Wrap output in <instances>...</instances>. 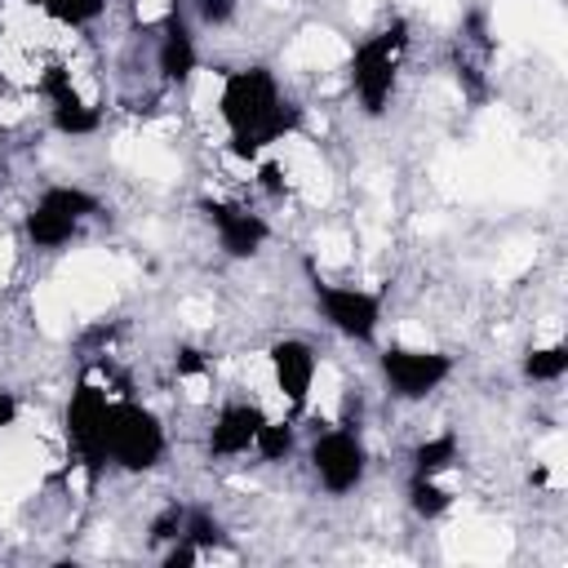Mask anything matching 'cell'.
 Wrapping results in <instances>:
<instances>
[{
  "instance_id": "cell-1",
  "label": "cell",
  "mask_w": 568,
  "mask_h": 568,
  "mask_svg": "<svg viewBox=\"0 0 568 568\" xmlns=\"http://www.w3.org/2000/svg\"><path fill=\"white\" fill-rule=\"evenodd\" d=\"M217 115L226 124V151L244 164H257L266 146L302 129V106L280 89L275 71L262 62H248L222 75Z\"/></svg>"
},
{
  "instance_id": "cell-2",
  "label": "cell",
  "mask_w": 568,
  "mask_h": 568,
  "mask_svg": "<svg viewBox=\"0 0 568 568\" xmlns=\"http://www.w3.org/2000/svg\"><path fill=\"white\" fill-rule=\"evenodd\" d=\"M408 53V18H390L382 31L364 36L351 49V93L359 98V111L368 120H382L395 84H399V62Z\"/></svg>"
},
{
  "instance_id": "cell-3",
  "label": "cell",
  "mask_w": 568,
  "mask_h": 568,
  "mask_svg": "<svg viewBox=\"0 0 568 568\" xmlns=\"http://www.w3.org/2000/svg\"><path fill=\"white\" fill-rule=\"evenodd\" d=\"M169 435L155 408L138 399H111V426H106V462L124 475H146L164 462Z\"/></svg>"
},
{
  "instance_id": "cell-4",
  "label": "cell",
  "mask_w": 568,
  "mask_h": 568,
  "mask_svg": "<svg viewBox=\"0 0 568 568\" xmlns=\"http://www.w3.org/2000/svg\"><path fill=\"white\" fill-rule=\"evenodd\" d=\"M102 213V200L89 191V186H75V182H49L40 195H36V204L22 213V231H27V240L36 244V248H62V244H71L75 235H80V226L89 222V217H98Z\"/></svg>"
},
{
  "instance_id": "cell-5",
  "label": "cell",
  "mask_w": 568,
  "mask_h": 568,
  "mask_svg": "<svg viewBox=\"0 0 568 568\" xmlns=\"http://www.w3.org/2000/svg\"><path fill=\"white\" fill-rule=\"evenodd\" d=\"M106 426H111V395L98 382H80L67 399L62 435H67V448L75 453V462L84 466L89 479H98L111 466L106 462Z\"/></svg>"
},
{
  "instance_id": "cell-6",
  "label": "cell",
  "mask_w": 568,
  "mask_h": 568,
  "mask_svg": "<svg viewBox=\"0 0 568 568\" xmlns=\"http://www.w3.org/2000/svg\"><path fill=\"white\" fill-rule=\"evenodd\" d=\"M311 302H315V311L324 315V324L337 337L359 342V346H373L377 342V328H382V293L359 288V284H333V280L311 275Z\"/></svg>"
},
{
  "instance_id": "cell-7",
  "label": "cell",
  "mask_w": 568,
  "mask_h": 568,
  "mask_svg": "<svg viewBox=\"0 0 568 568\" xmlns=\"http://www.w3.org/2000/svg\"><path fill=\"white\" fill-rule=\"evenodd\" d=\"M306 462H311L315 484L328 497L355 493L364 484V475H368V448H364L355 426H324V430H315V439L306 448Z\"/></svg>"
},
{
  "instance_id": "cell-8",
  "label": "cell",
  "mask_w": 568,
  "mask_h": 568,
  "mask_svg": "<svg viewBox=\"0 0 568 568\" xmlns=\"http://www.w3.org/2000/svg\"><path fill=\"white\" fill-rule=\"evenodd\" d=\"M377 373H382V386L404 399V404H417L426 395H435L448 377H453V355L448 351H430V346H382L377 355Z\"/></svg>"
},
{
  "instance_id": "cell-9",
  "label": "cell",
  "mask_w": 568,
  "mask_h": 568,
  "mask_svg": "<svg viewBox=\"0 0 568 568\" xmlns=\"http://www.w3.org/2000/svg\"><path fill=\"white\" fill-rule=\"evenodd\" d=\"M195 209H200L204 226L213 231L217 248H222L231 262H248V257H257V253L266 248V240H271L266 217L253 213V209H244V204H231V200H200Z\"/></svg>"
},
{
  "instance_id": "cell-10",
  "label": "cell",
  "mask_w": 568,
  "mask_h": 568,
  "mask_svg": "<svg viewBox=\"0 0 568 568\" xmlns=\"http://www.w3.org/2000/svg\"><path fill=\"white\" fill-rule=\"evenodd\" d=\"M40 93H44V102H49V124H53L62 138H93V133L102 129V111L75 89L67 62H49V67L40 71Z\"/></svg>"
},
{
  "instance_id": "cell-11",
  "label": "cell",
  "mask_w": 568,
  "mask_h": 568,
  "mask_svg": "<svg viewBox=\"0 0 568 568\" xmlns=\"http://www.w3.org/2000/svg\"><path fill=\"white\" fill-rule=\"evenodd\" d=\"M266 359H271L275 390L288 399L293 413H302L306 399H311V386H315V368H320L315 346H311L306 337H280V342H271Z\"/></svg>"
},
{
  "instance_id": "cell-12",
  "label": "cell",
  "mask_w": 568,
  "mask_h": 568,
  "mask_svg": "<svg viewBox=\"0 0 568 568\" xmlns=\"http://www.w3.org/2000/svg\"><path fill=\"white\" fill-rule=\"evenodd\" d=\"M262 422H266V413H262V404H253V399H231V404H222L217 417H213V426H209L204 453H209V457H240V453H248Z\"/></svg>"
},
{
  "instance_id": "cell-13",
  "label": "cell",
  "mask_w": 568,
  "mask_h": 568,
  "mask_svg": "<svg viewBox=\"0 0 568 568\" xmlns=\"http://www.w3.org/2000/svg\"><path fill=\"white\" fill-rule=\"evenodd\" d=\"M155 71L169 84H186L200 71V44L191 36V22L178 9L160 22V36H155Z\"/></svg>"
},
{
  "instance_id": "cell-14",
  "label": "cell",
  "mask_w": 568,
  "mask_h": 568,
  "mask_svg": "<svg viewBox=\"0 0 568 568\" xmlns=\"http://www.w3.org/2000/svg\"><path fill=\"white\" fill-rule=\"evenodd\" d=\"M457 457H462V444H457V435H453V430L426 435V439L408 453L413 475H444V470H453V466H457Z\"/></svg>"
},
{
  "instance_id": "cell-15",
  "label": "cell",
  "mask_w": 568,
  "mask_h": 568,
  "mask_svg": "<svg viewBox=\"0 0 568 568\" xmlns=\"http://www.w3.org/2000/svg\"><path fill=\"white\" fill-rule=\"evenodd\" d=\"M408 510L417 519H444L453 510V493L439 484V475H408Z\"/></svg>"
},
{
  "instance_id": "cell-16",
  "label": "cell",
  "mask_w": 568,
  "mask_h": 568,
  "mask_svg": "<svg viewBox=\"0 0 568 568\" xmlns=\"http://www.w3.org/2000/svg\"><path fill=\"white\" fill-rule=\"evenodd\" d=\"M293 448H297V426H293V422H284V417H266V422L257 426L253 453H257L262 462L280 466V462H288V457H293Z\"/></svg>"
},
{
  "instance_id": "cell-17",
  "label": "cell",
  "mask_w": 568,
  "mask_h": 568,
  "mask_svg": "<svg viewBox=\"0 0 568 568\" xmlns=\"http://www.w3.org/2000/svg\"><path fill=\"white\" fill-rule=\"evenodd\" d=\"M519 373H524V382H559L568 373V346L564 342L528 346L519 359Z\"/></svg>"
},
{
  "instance_id": "cell-18",
  "label": "cell",
  "mask_w": 568,
  "mask_h": 568,
  "mask_svg": "<svg viewBox=\"0 0 568 568\" xmlns=\"http://www.w3.org/2000/svg\"><path fill=\"white\" fill-rule=\"evenodd\" d=\"M182 537H186V541H195L204 555H209L213 546H222V541H226V532H222V519H217L213 510H204V506H186V519H182Z\"/></svg>"
},
{
  "instance_id": "cell-19",
  "label": "cell",
  "mask_w": 568,
  "mask_h": 568,
  "mask_svg": "<svg viewBox=\"0 0 568 568\" xmlns=\"http://www.w3.org/2000/svg\"><path fill=\"white\" fill-rule=\"evenodd\" d=\"M102 9H106V0H53L44 13L62 27H89L102 18Z\"/></svg>"
},
{
  "instance_id": "cell-20",
  "label": "cell",
  "mask_w": 568,
  "mask_h": 568,
  "mask_svg": "<svg viewBox=\"0 0 568 568\" xmlns=\"http://www.w3.org/2000/svg\"><path fill=\"white\" fill-rule=\"evenodd\" d=\"M182 519H186V506H182V501H169L164 510L151 515V524H146V541H151V546H169V541L182 532Z\"/></svg>"
},
{
  "instance_id": "cell-21",
  "label": "cell",
  "mask_w": 568,
  "mask_h": 568,
  "mask_svg": "<svg viewBox=\"0 0 568 568\" xmlns=\"http://www.w3.org/2000/svg\"><path fill=\"white\" fill-rule=\"evenodd\" d=\"M257 191L271 200H284L288 195V169L280 160H257Z\"/></svg>"
},
{
  "instance_id": "cell-22",
  "label": "cell",
  "mask_w": 568,
  "mask_h": 568,
  "mask_svg": "<svg viewBox=\"0 0 568 568\" xmlns=\"http://www.w3.org/2000/svg\"><path fill=\"white\" fill-rule=\"evenodd\" d=\"M235 13H240V0H195V18H200L204 27H213V31L231 27Z\"/></svg>"
},
{
  "instance_id": "cell-23",
  "label": "cell",
  "mask_w": 568,
  "mask_h": 568,
  "mask_svg": "<svg viewBox=\"0 0 568 568\" xmlns=\"http://www.w3.org/2000/svg\"><path fill=\"white\" fill-rule=\"evenodd\" d=\"M160 559H164V568H195V564L204 559V550H200L195 541H186V537L178 532V537H173V541L164 546V555H160Z\"/></svg>"
},
{
  "instance_id": "cell-24",
  "label": "cell",
  "mask_w": 568,
  "mask_h": 568,
  "mask_svg": "<svg viewBox=\"0 0 568 568\" xmlns=\"http://www.w3.org/2000/svg\"><path fill=\"white\" fill-rule=\"evenodd\" d=\"M173 373H178V377H200V373H209V355H204L200 346H178Z\"/></svg>"
},
{
  "instance_id": "cell-25",
  "label": "cell",
  "mask_w": 568,
  "mask_h": 568,
  "mask_svg": "<svg viewBox=\"0 0 568 568\" xmlns=\"http://www.w3.org/2000/svg\"><path fill=\"white\" fill-rule=\"evenodd\" d=\"M18 413H22V404H18V395L0 386V430H4V426H13V422H18Z\"/></svg>"
},
{
  "instance_id": "cell-26",
  "label": "cell",
  "mask_w": 568,
  "mask_h": 568,
  "mask_svg": "<svg viewBox=\"0 0 568 568\" xmlns=\"http://www.w3.org/2000/svg\"><path fill=\"white\" fill-rule=\"evenodd\" d=\"M27 4H36V9H49V4H53V0H27Z\"/></svg>"
}]
</instances>
